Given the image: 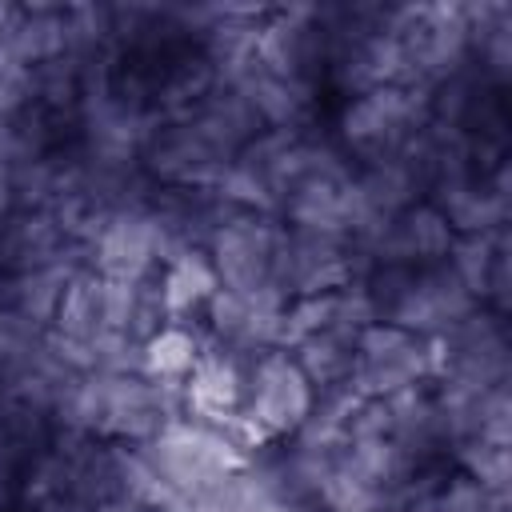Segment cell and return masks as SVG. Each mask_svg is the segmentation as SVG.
Listing matches in <instances>:
<instances>
[{"label": "cell", "instance_id": "12", "mask_svg": "<svg viewBox=\"0 0 512 512\" xmlns=\"http://www.w3.org/2000/svg\"><path fill=\"white\" fill-rule=\"evenodd\" d=\"M448 268L456 272V280L472 292V296H488V284H492V268L496 260L504 256V228L496 232H472V236H460L452 240L448 248Z\"/></svg>", "mask_w": 512, "mask_h": 512}, {"label": "cell", "instance_id": "13", "mask_svg": "<svg viewBox=\"0 0 512 512\" xmlns=\"http://www.w3.org/2000/svg\"><path fill=\"white\" fill-rule=\"evenodd\" d=\"M200 356V344L188 328L168 324L144 340V376L148 380H184Z\"/></svg>", "mask_w": 512, "mask_h": 512}, {"label": "cell", "instance_id": "19", "mask_svg": "<svg viewBox=\"0 0 512 512\" xmlns=\"http://www.w3.org/2000/svg\"><path fill=\"white\" fill-rule=\"evenodd\" d=\"M16 16H20V8H12V4H4V0H0V44L8 40V32H12Z\"/></svg>", "mask_w": 512, "mask_h": 512}, {"label": "cell", "instance_id": "4", "mask_svg": "<svg viewBox=\"0 0 512 512\" xmlns=\"http://www.w3.org/2000/svg\"><path fill=\"white\" fill-rule=\"evenodd\" d=\"M96 276L108 280H144L156 264V224L152 212H116L104 220L100 236L92 240Z\"/></svg>", "mask_w": 512, "mask_h": 512}, {"label": "cell", "instance_id": "17", "mask_svg": "<svg viewBox=\"0 0 512 512\" xmlns=\"http://www.w3.org/2000/svg\"><path fill=\"white\" fill-rule=\"evenodd\" d=\"M436 500H440V512H504L508 508V492H488L468 472L452 476L436 492Z\"/></svg>", "mask_w": 512, "mask_h": 512}, {"label": "cell", "instance_id": "15", "mask_svg": "<svg viewBox=\"0 0 512 512\" xmlns=\"http://www.w3.org/2000/svg\"><path fill=\"white\" fill-rule=\"evenodd\" d=\"M320 496L332 512H388V500H392L388 492H380V488L356 480L352 472L336 468V460L320 480Z\"/></svg>", "mask_w": 512, "mask_h": 512}, {"label": "cell", "instance_id": "1", "mask_svg": "<svg viewBox=\"0 0 512 512\" xmlns=\"http://www.w3.org/2000/svg\"><path fill=\"white\" fill-rule=\"evenodd\" d=\"M312 384L296 368L288 352H264L252 364V400H248V420L268 436L296 432L308 412H312Z\"/></svg>", "mask_w": 512, "mask_h": 512}, {"label": "cell", "instance_id": "18", "mask_svg": "<svg viewBox=\"0 0 512 512\" xmlns=\"http://www.w3.org/2000/svg\"><path fill=\"white\" fill-rule=\"evenodd\" d=\"M248 296H240V292H228V288H216L212 296H208V320H212V332L220 336V340H232V344H240V336H244V328H248Z\"/></svg>", "mask_w": 512, "mask_h": 512}, {"label": "cell", "instance_id": "7", "mask_svg": "<svg viewBox=\"0 0 512 512\" xmlns=\"http://www.w3.org/2000/svg\"><path fill=\"white\" fill-rule=\"evenodd\" d=\"M220 288L212 260L200 248H184L176 260H168V272L160 280V300H164V316L180 320L192 308L208 304V296Z\"/></svg>", "mask_w": 512, "mask_h": 512}, {"label": "cell", "instance_id": "14", "mask_svg": "<svg viewBox=\"0 0 512 512\" xmlns=\"http://www.w3.org/2000/svg\"><path fill=\"white\" fill-rule=\"evenodd\" d=\"M396 224H400V236H404V248H408L412 260L440 264V260L448 256L452 240H456V236H452V224H448L444 212L432 208V204H416V208H408Z\"/></svg>", "mask_w": 512, "mask_h": 512}, {"label": "cell", "instance_id": "3", "mask_svg": "<svg viewBox=\"0 0 512 512\" xmlns=\"http://www.w3.org/2000/svg\"><path fill=\"white\" fill-rule=\"evenodd\" d=\"M472 312H476V296L456 280L448 264H432L412 276V284L388 312V324H400L412 336H440Z\"/></svg>", "mask_w": 512, "mask_h": 512}, {"label": "cell", "instance_id": "8", "mask_svg": "<svg viewBox=\"0 0 512 512\" xmlns=\"http://www.w3.org/2000/svg\"><path fill=\"white\" fill-rule=\"evenodd\" d=\"M292 348H296V368L308 376V384H316V388L348 384L352 364H356V352H352L356 340H348L340 332H316Z\"/></svg>", "mask_w": 512, "mask_h": 512}, {"label": "cell", "instance_id": "6", "mask_svg": "<svg viewBox=\"0 0 512 512\" xmlns=\"http://www.w3.org/2000/svg\"><path fill=\"white\" fill-rule=\"evenodd\" d=\"M244 392V380L236 372V360L224 352H200L192 364V380H184V400L208 416V424H220L236 412Z\"/></svg>", "mask_w": 512, "mask_h": 512}, {"label": "cell", "instance_id": "11", "mask_svg": "<svg viewBox=\"0 0 512 512\" xmlns=\"http://www.w3.org/2000/svg\"><path fill=\"white\" fill-rule=\"evenodd\" d=\"M52 324L60 336H68L76 344H88L100 332V276L96 272H72L68 276Z\"/></svg>", "mask_w": 512, "mask_h": 512}, {"label": "cell", "instance_id": "2", "mask_svg": "<svg viewBox=\"0 0 512 512\" xmlns=\"http://www.w3.org/2000/svg\"><path fill=\"white\" fill-rule=\"evenodd\" d=\"M280 244V228L260 216H236L212 232V268L220 288L228 292H256L260 284H272V256Z\"/></svg>", "mask_w": 512, "mask_h": 512}, {"label": "cell", "instance_id": "10", "mask_svg": "<svg viewBox=\"0 0 512 512\" xmlns=\"http://www.w3.org/2000/svg\"><path fill=\"white\" fill-rule=\"evenodd\" d=\"M76 268L64 264V260H48V264H36V268H24V276L16 280V312L24 320H32L36 328L56 320V308H60V296H64V284Z\"/></svg>", "mask_w": 512, "mask_h": 512}, {"label": "cell", "instance_id": "16", "mask_svg": "<svg viewBox=\"0 0 512 512\" xmlns=\"http://www.w3.org/2000/svg\"><path fill=\"white\" fill-rule=\"evenodd\" d=\"M460 460L476 484H484L488 492H508V480H512V452L508 448L472 440L460 448Z\"/></svg>", "mask_w": 512, "mask_h": 512}, {"label": "cell", "instance_id": "5", "mask_svg": "<svg viewBox=\"0 0 512 512\" xmlns=\"http://www.w3.org/2000/svg\"><path fill=\"white\" fill-rule=\"evenodd\" d=\"M68 48V16L64 8H20L8 40L0 44V56L24 64V68H40L60 60Z\"/></svg>", "mask_w": 512, "mask_h": 512}, {"label": "cell", "instance_id": "9", "mask_svg": "<svg viewBox=\"0 0 512 512\" xmlns=\"http://www.w3.org/2000/svg\"><path fill=\"white\" fill-rule=\"evenodd\" d=\"M444 220L452 224V228H460L464 236H472V232H496V228H504V216H508V196H500V192H476V188H468V184H460V180H452L448 188H444Z\"/></svg>", "mask_w": 512, "mask_h": 512}]
</instances>
